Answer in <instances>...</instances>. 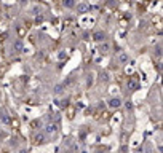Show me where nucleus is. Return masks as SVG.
<instances>
[{
  "instance_id": "9b49d317",
  "label": "nucleus",
  "mask_w": 163,
  "mask_h": 153,
  "mask_svg": "<svg viewBox=\"0 0 163 153\" xmlns=\"http://www.w3.org/2000/svg\"><path fill=\"white\" fill-rule=\"evenodd\" d=\"M99 51H101L102 54H106V53L109 51V45H107V43H106V45H101V46H99Z\"/></svg>"
},
{
  "instance_id": "423d86ee",
  "label": "nucleus",
  "mask_w": 163,
  "mask_h": 153,
  "mask_svg": "<svg viewBox=\"0 0 163 153\" xmlns=\"http://www.w3.org/2000/svg\"><path fill=\"white\" fill-rule=\"evenodd\" d=\"M62 5L66 8H74L75 7V0H62Z\"/></svg>"
},
{
  "instance_id": "9d476101",
  "label": "nucleus",
  "mask_w": 163,
  "mask_h": 153,
  "mask_svg": "<svg viewBox=\"0 0 163 153\" xmlns=\"http://www.w3.org/2000/svg\"><path fill=\"white\" fill-rule=\"evenodd\" d=\"M62 88H64V85H56V86H54V94H61Z\"/></svg>"
},
{
  "instance_id": "0eeeda50",
  "label": "nucleus",
  "mask_w": 163,
  "mask_h": 153,
  "mask_svg": "<svg viewBox=\"0 0 163 153\" xmlns=\"http://www.w3.org/2000/svg\"><path fill=\"white\" fill-rule=\"evenodd\" d=\"M128 86H130V89H138L139 88V83L136 81V80H130L128 81Z\"/></svg>"
},
{
  "instance_id": "f257e3e1",
  "label": "nucleus",
  "mask_w": 163,
  "mask_h": 153,
  "mask_svg": "<svg viewBox=\"0 0 163 153\" xmlns=\"http://www.w3.org/2000/svg\"><path fill=\"white\" fill-rule=\"evenodd\" d=\"M106 38H107V35H106V32H102V31H98V32L93 34V40L98 41V43H99V41H104Z\"/></svg>"
},
{
  "instance_id": "4468645a",
  "label": "nucleus",
  "mask_w": 163,
  "mask_h": 153,
  "mask_svg": "<svg viewBox=\"0 0 163 153\" xmlns=\"http://www.w3.org/2000/svg\"><path fill=\"white\" fill-rule=\"evenodd\" d=\"M126 108H128V110H130V108H133V104H131V102H128V104H126Z\"/></svg>"
},
{
  "instance_id": "1a4fd4ad",
  "label": "nucleus",
  "mask_w": 163,
  "mask_h": 153,
  "mask_svg": "<svg viewBox=\"0 0 163 153\" xmlns=\"http://www.w3.org/2000/svg\"><path fill=\"white\" fill-rule=\"evenodd\" d=\"M35 142L37 144H43L45 142V134H37L35 136Z\"/></svg>"
},
{
  "instance_id": "39448f33",
  "label": "nucleus",
  "mask_w": 163,
  "mask_h": 153,
  "mask_svg": "<svg viewBox=\"0 0 163 153\" xmlns=\"http://www.w3.org/2000/svg\"><path fill=\"white\" fill-rule=\"evenodd\" d=\"M128 59H130V58H128L126 53H120V54H118V62H120V64H126Z\"/></svg>"
},
{
  "instance_id": "f8f14e48",
  "label": "nucleus",
  "mask_w": 163,
  "mask_h": 153,
  "mask_svg": "<svg viewBox=\"0 0 163 153\" xmlns=\"http://www.w3.org/2000/svg\"><path fill=\"white\" fill-rule=\"evenodd\" d=\"M107 80H109V74H107V72L101 74V81H107Z\"/></svg>"
},
{
  "instance_id": "ddd939ff",
  "label": "nucleus",
  "mask_w": 163,
  "mask_h": 153,
  "mask_svg": "<svg viewBox=\"0 0 163 153\" xmlns=\"http://www.w3.org/2000/svg\"><path fill=\"white\" fill-rule=\"evenodd\" d=\"M0 118H2V120H3V123H8V118H7L5 115H0Z\"/></svg>"
},
{
  "instance_id": "6e6552de",
  "label": "nucleus",
  "mask_w": 163,
  "mask_h": 153,
  "mask_svg": "<svg viewBox=\"0 0 163 153\" xmlns=\"http://www.w3.org/2000/svg\"><path fill=\"white\" fill-rule=\"evenodd\" d=\"M56 131H58L56 124H48V126H47V132L48 134H53V132H56Z\"/></svg>"
},
{
  "instance_id": "7ed1b4c3",
  "label": "nucleus",
  "mask_w": 163,
  "mask_h": 153,
  "mask_svg": "<svg viewBox=\"0 0 163 153\" xmlns=\"http://www.w3.org/2000/svg\"><path fill=\"white\" fill-rule=\"evenodd\" d=\"M75 7H77V11L80 13V15H85V13L90 11V5H88V3H78V5H75Z\"/></svg>"
},
{
  "instance_id": "20e7f679",
  "label": "nucleus",
  "mask_w": 163,
  "mask_h": 153,
  "mask_svg": "<svg viewBox=\"0 0 163 153\" xmlns=\"http://www.w3.org/2000/svg\"><path fill=\"white\" fill-rule=\"evenodd\" d=\"M121 105V99L120 97H112L111 101H109V107H112V108H118Z\"/></svg>"
},
{
  "instance_id": "f03ea898",
  "label": "nucleus",
  "mask_w": 163,
  "mask_h": 153,
  "mask_svg": "<svg viewBox=\"0 0 163 153\" xmlns=\"http://www.w3.org/2000/svg\"><path fill=\"white\" fill-rule=\"evenodd\" d=\"M13 51H15V53H22V51H24L22 40H16L15 43H13Z\"/></svg>"
}]
</instances>
